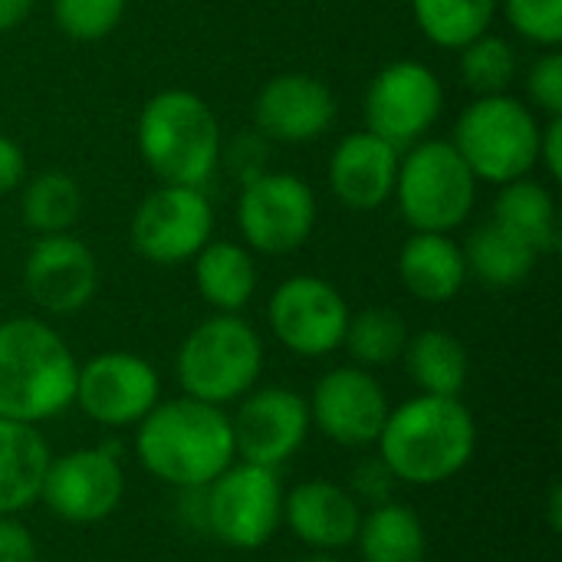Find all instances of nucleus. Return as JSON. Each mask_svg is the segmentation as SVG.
I'll list each match as a JSON object with an SVG mask.
<instances>
[{
	"instance_id": "nucleus-20",
	"label": "nucleus",
	"mask_w": 562,
	"mask_h": 562,
	"mask_svg": "<svg viewBox=\"0 0 562 562\" xmlns=\"http://www.w3.org/2000/svg\"><path fill=\"white\" fill-rule=\"evenodd\" d=\"M402 148L372 135L369 128L349 132L329 155V188L339 204L349 211H375L382 207L398 178Z\"/></svg>"
},
{
	"instance_id": "nucleus-42",
	"label": "nucleus",
	"mask_w": 562,
	"mask_h": 562,
	"mask_svg": "<svg viewBox=\"0 0 562 562\" xmlns=\"http://www.w3.org/2000/svg\"><path fill=\"white\" fill-rule=\"evenodd\" d=\"M547 520L553 533H562V487L557 481L550 484V494H547Z\"/></svg>"
},
{
	"instance_id": "nucleus-6",
	"label": "nucleus",
	"mask_w": 562,
	"mask_h": 562,
	"mask_svg": "<svg viewBox=\"0 0 562 562\" xmlns=\"http://www.w3.org/2000/svg\"><path fill=\"white\" fill-rule=\"evenodd\" d=\"M477 184L451 138H422L402 148L392 198L412 231L451 234L471 217Z\"/></svg>"
},
{
	"instance_id": "nucleus-40",
	"label": "nucleus",
	"mask_w": 562,
	"mask_h": 562,
	"mask_svg": "<svg viewBox=\"0 0 562 562\" xmlns=\"http://www.w3.org/2000/svg\"><path fill=\"white\" fill-rule=\"evenodd\" d=\"M204 514H207V501H204V487H184L178 497V520L188 530L204 533Z\"/></svg>"
},
{
	"instance_id": "nucleus-41",
	"label": "nucleus",
	"mask_w": 562,
	"mask_h": 562,
	"mask_svg": "<svg viewBox=\"0 0 562 562\" xmlns=\"http://www.w3.org/2000/svg\"><path fill=\"white\" fill-rule=\"evenodd\" d=\"M33 3H36V0H0V33L16 30V26L30 16Z\"/></svg>"
},
{
	"instance_id": "nucleus-7",
	"label": "nucleus",
	"mask_w": 562,
	"mask_h": 562,
	"mask_svg": "<svg viewBox=\"0 0 562 562\" xmlns=\"http://www.w3.org/2000/svg\"><path fill=\"white\" fill-rule=\"evenodd\" d=\"M540 125L543 122L537 112L510 92L477 95L458 115L451 145L461 151L477 181L501 188L537 168Z\"/></svg>"
},
{
	"instance_id": "nucleus-26",
	"label": "nucleus",
	"mask_w": 562,
	"mask_h": 562,
	"mask_svg": "<svg viewBox=\"0 0 562 562\" xmlns=\"http://www.w3.org/2000/svg\"><path fill=\"white\" fill-rule=\"evenodd\" d=\"M461 250H464L468 273H474L481 283L494 290L520 286L540 260V254L527 240H520L514 231H507L497 221L481 224Z\"/></svg>"
},
{
	"instance_id": "nucleus-2",
	"label": "nucleus",
	"mask_w": 562,
	"mask_h": 562,
	"mask_svg": "<svg viewBox=\"0 0 562 562\" xmlns=\"http://www.w3.org/2000/svg\"><path fill=\"white\" fill-rule=\"evenodd\" d=\"M375 445L398 484L435 487L471 464L477 451V425L461 398L418 392L389 412Z\"/></svg>"
},
{
	"instance_id": "nucleus-43",
	"label": "nucleus",
	"mask_w": 562,
	"mask_h": 562,
	"mask_svg": "<svg viewBox=\"0 0 562 562\" xmlns=\"http://www.w3.org/2000/svg\"><path fill=\"white\" fill-rule=\"evenodd\" d=\"M296 562H339L333 553H319V550H310L303 560H296Z\"/></svg>"
},
{
	"instance_id": "nucleus-9",
	"label": "nucleus",
	"mask_w": 562,
	"mask_h": 562,
	"mask_svg": "<svg viewBox=\"0 0 562 562\" xmlns=\"http://www.w3.org/2000/svg\"><path fill=\"white\" fill-rule=\"evenodd\" d=\"M234 214L247 250L283 257L313 237L316 194L293 171H263L240 184Z\"/></svg>"
},
{
	"instance_id": "nucleus-1",
	"label": "nucleus",
	"mask_w": 562,
	"mask_h": 562,
	"mask_svg": "<svg viewBox=\"0 0 562 562\" xmlns=\"http://www.w3.org/2000/svg\"><path fill=\"white\" fill-rule=\"evenodd\" d=\"M135 454L168 487H207L237 461L231 415L188 395L158 402L135 425Z\"/></svg>"
},
{
	"instance_id": "nucleus-33",
	"label": "nucleus",
	"mask_w": 562,
	"mask_h": 562,
	"mask_svg": "<svg viewBox=\"0 0 562 562\" xmlns=\"http://www.w3.org/2000/svg\"><path fill=\"white\" fill-rule=\"evenodd\" d=\"M507 23L524 40L557 49L562 43V0H501Z\"/></svg>"
},
{
	"instance_id": "nucleus-24",
	"label": "nucleus",
	"mask_w": 562,
	"mask_h": 562,
	"mask_svg": "<svg viewBox=\"0 0 562 562\" xmlns=\"http://www.w3.org/2000/svg\"><path fill=\"white\" fill-rule=\"evenodd\" d=\"M356 547L362 562H425L428 533L408 504L389 501L362 514Z\"/></svg>"
},
{
	"instance_id": "nucleus-19",
	"label": "nucleus",
	"mask_w": 562,
	"mask_h": 562,
	"mask_svg": "<svg viewBox=\"0 0 562 562\" xmlns=\"http://www.w3.org/2000/svg\"><path fill=\"white\" fill-rule=\"evenodd\" d=\"M283 524L306 550L336 553L356 543L362 504L349 494V487L313 477L283 494Z\"/></svg>"
},
{
	"instance_id": "nucleus-23",
	"label": "nucleus",
	"mask_w": 562,
	"mask_h": 562,
	"mask_svg": "<svg viewBox=\"0 0 562 562\" xmlns=\"http://www.w3.org/2000/svg\"><path fill=\"white\" fill-rule=\"evenodd\" d=\"M194 283L201 300L217 313H240L257 293L254 254L237 240H207L194 254Z\"/></svg>"
},
{
	"instance_id": "nucleus-31",
	"label": "nucleus",
	"mask_w": 562,
	"mask_h": 562,
	"mask_svg": "<svg viewBox=\"0 0 562 562\" xmlns=\"http://www.w3.org/2000/svg\"><path fill=\"white\" fill-rule=\"evenodd\" d=\"M458 59L461 79L471 92L477 95H497L507 92L514 76H517V49L510 40L497 36V33H481L477 40L464 43Z\"/></svg>"
},
{
	"instance_id": "nucleus-32",
	"label": "nucleus",
	"mask_w": 562,
	"mask_h": 562,
	"mask_svg": "<svg viewBox=\"0 0 562 562\" xmlns=\"http://www.w3.org/2000/svg\"><path fill=\"white\" fill-rule=\"evenodd\" d=\"M125 16V0H53V23L76 43L105 40Z\"/></svg>"
},
{
	"instance_id": "nucleus-11",
	"label": "nucleus",
	"mask_w": 562,
	"mask_h": 562,
	"mask_svg": "<svg viewBox=\"0 0 562 562\" xmlns=\"http://www.w3.org/2000/svg\"><path fill=\"white\" fill-rule=\"evenodd\" d=\"M125 497V471L119 445L76 448L49 458L40 501L63 524L92 527L109 520Z\"/></svg>"
},
{
	"instance_id": "nucleus-27",
	"label": "nucleus",
	"mask_w": 562,
	"mask_h": 562,
	"mask_svg": "<svg viewBox=\"0 0 562 562\" xmlns=\"http://www.w3.org/2000/svg\"><path fill=\"white\" fill-rule=\"evenodd\" d=\"M405 366L412 382L422 395H451L461 398L468 385V349L464 342L448 329H422L418 336H408L405 346Z\"/></svg>"
},
{
	"instance_id": "nucleus-17",
	"label": "nucleus",
	"mask_w": 562,
	"mask_h": 562,
	"mask_svg": "<svg viewBox=\"0 0 562 562\" xmlns=\"http://www.w3.org/2000/svg\"><path fill=\"white\" fill-rule=\"evenodd\" d=\"M23 286L40 310L53 316H72L86 310L99 290L95 254L69 231L36 237L23 260Z\"/></svg>"
},
{
	"instance_id": "nucleus-21",
	"label": "nucleus",
	"mask_w": 562,
	"mask_h": 562,
	"mask_svg": "<svg viewBox=\"0 0 562 562\" xmlns=\"http://www.w3.org/2000/svg\"><path fill=\"white\" fill-rule=\"evenodd\" d=\"M464 250L451 234L415 231L398 250V280L422 303H448L468 283Z\"/></svg>"
},
{
	"instance_id": "nucleus-29",
	"label": "nucleus",
	"mask_w": 562,
	"mask_h": 562,
	"mask_svg": "<svg viewBox=\"0 0 562 562\" xmlns=\"http://www.w3.org/2000/svg\"><path fill=\"white\" fill-rule=\"evenodd\" d=\"M501 0H412V13L425 40L441 49H461L491 30Z\"/></svg>"
},
{
	"instance_id": "nucleus-34",
	"label": "nucleus",
	"mask_w": 562,
	"mask_h": 562,
	"mask_svg": "<svg viewBox=\"0 0 562 562\" xmlns=\"http://www.w3.org/2000/svg\"><path fill=\"white\" fill-rule=\"evenodd\" d=\"M527 95L530 109L543 112L547 119H562V53L547 49L527 72Z\"/></svg>"
},
{
	"instance_id": "nucleus-36",
	"label": "nucleus",
	"mask_w": 562,
	"mask_h": 562,
	"mask_svg": "<svg viewBox=\"0 0 562 562\" xmlns=\"http://www.w3.org/2000/svg\"><path fill=\"white\" fill-rule=\"evenodd\" d=\"M395 484H398V477L392 474V468H389L379 454L362 458V461L349 471V494H352L359 504H369V507L389 504L392 494H395Z\"/></svg>"
},
{
	"instance_id": "nucleus-22",
	"label": "nucleus",
	"mask_w": 562,
	"mask_h": 562,
	"mask_svg": "<svg viewBox=\"0 0 562 562\" xmlns=\"http://www.w3.org/2000/svg\"><path fill=\"white\" fill-rule=\"evenodd\" d=\"M49 458L36 425L0 418V517H16L40 501Z\"/></svg>"
},
{
	"instance_id": "nucleus-37",
	"label": "nucleus",
	"mask_w": 562,
	"mask_h": 562,
	"mask_svg": "<svg viewBox=\"0 0 562 562\" xmlns=\"http://www.w3.org/2000/svg\"><path fill=\"white\" fill-rule=\"evenodd\" d=\"M0 562H36V540L16 517H0Z\"/></svg>"
},
{
	"instance_id": "nucleus-16",
	"label": "nucleus",
	"mask_w": 562,
	"mask_h": 562,
	"mask_svg": "<svg viewBox=\"0 0 562 562\" xmlns=\"http://www.w3.org/2000/svg\"><path fill=\"white\" fill-rule=\"evenodd\" d=\"M231 425L237 458L273 471L306 445V435L313 428L310 402L286 385L250 389L240 398V408Z\"/></svg>"
},
{
	"instance_id": "nucleus-38",
	"label": "nucleus",
	"mask_w": 562,
	"mask_h": 562,
	"mask_svg": "<svg viewBox=\"0 0 562 562\" xmlns=\"http://www.w3.org/2000/svg\"><path fill=\"white\" fill-rule=\"evenodd\" d=\"M537 165L547 168L550 181H560L562 178V119H547V122L540 125Z\"/></svg>"
},
{
	"instance_id": "nucleus-25",
	"label": "nucleus",
	"mask_w": 562,
	"mask_h": 562,
	"mask_svg": "<svg viewBox=\"0 0 562 562\" xmlns=\"http://www.w3.org/2000/svg\"><path fill=\"white\" fill-rule=\"evenodd\" d=\"M494 221L514 231L520 240H527L540 257L553 254L560 247V217L557 201L547 184L527 178L507 181L497 191L494 201Z\"/></svg>"
},
{
	"instance_id": "nucleus-35",
	"label": "nucleus",
	"mask_w": 562,
	"mask_h": 562,
	"mask_svg": "<svg viewBox=\"0 0 562 562\" xmlns=\"http://www.w3.org/2000/svg\"><path fill=\"white\" fill-rule=\"evenodd\" d=\"M267 155H270V142H267L257 128L237 132V135L221 148V161H224L227 171L237 178V184H244V181H250V178L270 171V168H267Z\"/></svg>"
},
{
	"instance_id": "nucleus-39",
	"label": "nucleus",
	"mask_w": 562,
	"mask_h": 562,
	"mask_svg": "<svg viewBox=\"0 0 562 562\" xmlns=\"http://www.w3.org/2000/svg\"><path fill=\"white\" fill-rule=\"evenodd\" d=\"M23 181H26V155L13 138L0 135V194L16 191Z\"/></svg>"
},
{
	"instance_id": "nucleus-15",
	"label": "nucleus",
	"mask_w": 562,
	"mask_h": 562,
	"mask_svg": "<svg viewBox=\"0 0 562 562\" xmlns=\"http://www.w3.org/2000/svg\"><path fill=\"white\" fill-rule=\"evenodd\" d=\"M310 402V422L339 448H369L379 441L392 412L385 389L362 366L329 369Z\"/></svg>"
},
{
	"instance_id": "nucleus-10",
	"label": "nucleus",
	"mask_w": 562,
	"mask_h": 562,
	"mask_svg": "<svg viewBox=\"0 0 562 562\" xmlns=\"http://www.w3.org/2000/svg\"><path fill=\"white\" fill-rule=\"evenodd\" d=\"M214 237V207L204 188L161 184L148 191L128 224L135 254L155 267H178Z\"/></svg>"
},
{
	"instance_id": "nucleus-14",
	"label": "nucleus",
	"mask_w": 562,
	"mask_h": 562,
	"mask_svg": "<svg viewBox=\"0 0 562 562\" xmlns=\"http://www.w3.org/2000/svg\"><path fill=\"white\" fill-rule=\"evenodd\" d=\"M158 402V369L135 352H99L79 366L72 405L102 428H135Z\"/></svg>"
},
{
	"instance_id": "nucleus-28",
	"label": "nucleus",
	"mask_w": 562,
	"mask_h": 562,
	"mask_svg": "<svg viewBox=\"0 0 562 562\" xmlns=\"http://www.w3.org/2000/svg\"><path fill=\"white\" fill-rule=\"evenodd\" d=\"M20 194V217L23 224L46 237V234H66L82 211V191L72 175L66 171H40L26 178Z\"/></svg>"
},
{
	"instance_id": "nucleus-30",
	"label": "nucleus",
	"mask_w": 562,
	"mask_h": 562,
	"mask_svg": "<svg viewBox=\"0 0 562 562\" xmlns=\"http://www.w3.org/2000/svg\"><path fill=\"white\" fill-rule=\"evenodd\" d=\"M408 346V326L405 319L389 306H369L356 316H349L342 349L352 356L362 369H385L402 359Z\"/></svg>"
},
{
	"instance_id": "nucleus-5",
	"label": "nucleus",
	"mask_w": 562,
	"mask_h": 562,
	"mask_svg": "<svg viewBox=\"0 0 562 562\" xmlns=\"http://www.w3.org/2000/svg\"><path fill=\"white\" fill-rule=\"evenodd\" d=\"M260 372L263 339L240 313L207 316L184 336L175 356L181 392L217 408L240 402L250 389H257Z\"/></svg>"
},
{
	"instance_id": "nucleus-3",
	"label": "nucleus",
	"mask_w": 562,
	"mask_h": 562,
	"mask_svg": "<svg viewBox=\"0 0 562 562\" xmlns=\"http://www.w3.org/2000/svg\"><path fill=\"white\" fill-rule=\"evenodd\" d=\"M79 362L66 339L36 316L0 323V418L43 425L76 398Z\"/></svg>"
},
{
	"instance_id": "nucleus-13",
	"label": "nucleus",
	"mask_w": 562,
	"mask_h": 562,
	"mask_svg": "<svg viewBox=\"0 0 562 562\" xmlns=\"http://www.w3.org/2000/svg\"><path fill=\"white\" fill-rule=\"evenodd\" d=\"M349 316L346 296L329 280L313 273L283 280L267 306L277 342L303 359H319L342 349Z\"/></svg>"
},
{
	"instance_id": "nucleus-4",
	"label": "nucleus",
	"mask_w": 562,
	"mask_h": 562,
	"mask_svg": "<svg viewBox=\"0 0 562 562\" xmlns=\"http://www.w3.org/2000/svg\"><path fill=\"white\" fill-rule=\"evenodd\" d=\"M221 122L191 89L155 92L138 115V151L161 184L204 188L221 165Z\"/></svg>"
},
{
	"instance_id": "nucleus-8",
	"label": "nucleus",
	"mask_w": 562,
	"mask_h": 562,
	"mask_svg": "<svg viewBox=\"0 0 562 562\" xmlns=\"http://www.w3.org/2000/svg\"><path fill=\"white\" fill-rule=\"evenodd\" d=\"M204 533L231 550H260L283 527V484L273 468L234 461L204 487Z\"/></svg>"
},
{
	"instance_id": "nucleus-18",
	"label": "nucleus",
	"mask_w": 562,
	"mask_h": 562,
	"mask_svg": "<svg viewBox=\"0 0 562 562\" xmlns=\"http://www.w3.org/2000/svg\"><path fill=\"white\" fill-rule=\"evenodd\" d=\"M333 89L310 72H280L263 82L254 99V128L267 142L306 145L329 132L336 122Z\"/></svg>"
},
{
	"instance_id": "nucleus-12",
	"label": "nucleus",
	"mask_w": 562,
	"mask_h": 562,
	"mask_svg": "<svg viewBox=\"0 0 562 562\" xmlns=\"http://www.w3.org/2000/svg\"><path fill=\"white\" fill-rule=\"evenodd\" d=\"M445 109V86L438 72L418 59H398L375 72L366 89V128L395 148L428 138Z\"/></svg>"
}]
</instances>
